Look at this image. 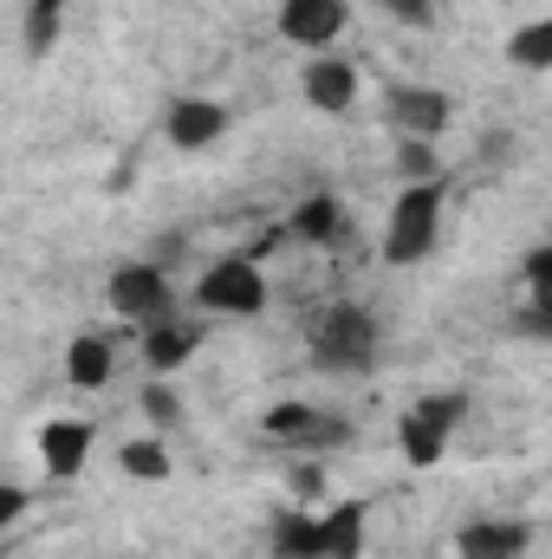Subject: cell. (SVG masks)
Returning <instances> with one entry per match:
<instances>
[{
  "label": "cell",
  "mask_w": 552,
  "mask_h": 559,
  "mask_svg": "<svg viewBox=\"0 0 552 559\" xmlns=\"http://www.w3.org/2000/svg\"><path fill=\"white\" fill-rule=\"evenodd\" d=\"M305 352H312V365H319L325 378H371L377 358H384V325H377L371 306L338 299V306H325L319 325L305 332Z\"/></svg>",
  "instance_id": "cell-1"
},
{
  "label": "cell",
  "mask_w": 552,
  "mask_h": 559,
  "mask_svg": "<svg viewBox=\"0 0 552 559\" xmlns=\"http://www.w3.org/2000/svg\"><path fill=\"white\" fill-rule=\"evenodd\" d=\"M442 215H448V182H397V202L384 215V261L391 267L429 261L442 241Z\"/></svg>",
  "instance_id": "cell-2"
},
{
  "label": "cell",
  "mask_w": 552,
  "mask_h": 559,
  "mask_svg": "<svg viewBox=\"0 0 552 559\" xmlns=\"http://www.w3.org/2000/svg\"><path fill=\"white\" fill-rule=\"evenodd\" d=\"M195 312H208V319H261L267 312V267L254 261V254H221V261H208L202 280H195Z\"/></svg>",
  "instance_id": "cell-3"
},
{
  "label": "cell",
  "mask_w": 552,
  "mask_h": 559,
  "mask_svg": "<svg viewBox=\"0 0 552 559\" xmlns=\"http://www.w3.org/2000/svg\"><path fill=\"white\" fill-rule=\"evenodd\" d=\"M105 299H111V312L143 332V325H156V319H169V312H182V299H176V280L163 274L156 261H124L111 286H105Z\"/></svg>",
  "instance_id": "cell-4"
},
{
  "label": "cell",
  "mask_w": 552,
  "mask_h": 559,
  "mask_svg": "<svg viewBox=\"0 0 552 559\" xmlns=\"http://www.w3.org/2000/svg\"><path fill=\"white\" fill-rule=\"evenodd\" d=\"M384 124L391 138H422V143H442V131L455 124V98L442 85H384Z\"/></svg>",
  "instance_id": "cell-5"
},
{
  "label": "cell",
  "mask_w": 552,
  "mask_h": 559,
  "mask_svg": "<svg viewBox=\"0 0 552 559\" xmlns=\"http://www.w3.org/2000/svg\"><path fill=\"white\" fill-rule=\"evenodd\" d=\"M261 429L274 436L279 449H292V455H319V449H338V442H351V423L345 417H325V411H312V404H299V397H286L274 404Z\"/></svg>",
  "instance_id": "cell-6"
},
{
  "label": "cell",
  "mask_w": 552,
  "mask_h": 559,
  "mask_svg": "<svg viewBox=\"0 0 552 559\" xmlns=\"http://www.w3.org/2000/svg\"><path fill=\"white\" fill-rule=\"evenodd\" d=\"M274 26L279 39L299 46V52H332L345 39V26H351V7L345 0H279Z\"/></svg>",
  "instance_id": "cell-7"
},
{
  "label": "cell",
  "mask_w": 552,
  "mask_h": 559,
  "mask_svg": "<svg viewBox=\"0 0 552 559\" xmlns=\"http://www.w3.org/2000/svg\"><path fill=\"white\" fill-rule=\"evenodd\" d=\"M33 449H39V468H46L52 481H72V475H85V462H92V449H98V429L85 417H46L39 436H33Z\"/></svg>",
  "instance_id": "cell-8"
},
{
  "label": "cell",
  "mask_w": 552,
  "mask_h": 559,
  "mask_svg": "<svg viewBox=\"0 0 552 559\" xmlns=\"http://www.w3.org/2000/svg\"><path fill=\"white\" fill-rule=\"evenodd\" d=\"M202 319H189V312H169V319H156V325H143L137 332V352L143 365H149V378H176L195 352H202Z\"/></svg>",
  "instance_id": "cell-9"
},
{
  "label": "cell",
  "mask_w": 552,
  "mask_h": 559,
  "mask_svg": "<svg viewBox=\"0 0 552 559\" xmlns=\"http://www.w3.org/2000/svg\"><path fill=\"white\" fill-rule=\"evenodd\" d=\"M299 92H305V105H312V111L345 118V111L358 105L364 79H358V66H351V59H338V52H312V59H305V72H299Z\"/></svg>",
  "instance_id": "cell-10"
},
{
  "label": "cell",
  "mask_w": 552,
  "mask_h": 559,
  "mask_svg": "<svg viewBox=\"0 0 552 559\" xmlns=\"http://www.w3.org/2000/svg\"><path fill=\"white\" fill-rule=\"evenodd\" d=\"M228 124H235V111L221 98H202V92H189V98H176L163 111V138L176 150H208V143L228 138Z\"/></svg>",
  "instance_id": "cell-11"
},
{
  "label": "cell",
  "mask_w": 552,
  "mask_h": 559,
  "mask_svg": "<svg viewBox=\"0 0 552 559\" xmlns=\"http://www.w3.org/2000/svg\"><path fill=\"white\" fill-rule=\"evenodd\" d=\"M527 547H533L527 521L488 514V521H461L455 527V559H527Z\"/></svg>",
  "instance_id": "cell-12"
},
{
  "label": "cell",
  "mask_w": 552,
  "mask_h": 559,
  "mask_svg": "<svg viewBox=\"0 0 552 559\" xmlns=\"http://www.w3.org/2000/svg\"><path fill=\"white\" fill-rule=\"evenodd\" d=\"M111 371H118V345H111V332H72V345H65V384L72 391H105L111 384Z\"/></svg>",
  "instance_id": "cell-13"
},
{
  "label": "cell",
  "mask_w": 552,
  "mask_h": 559,
  "mask_svg": "<svg viewBox=\"0 0 552 559\" xmlns=\"http://www.w3.org/2000/svg\"><path fill=\"white\" fill-rule=\"evenodd\" d=\"M286 235L299 241V248H332L338 235H345V202L338 195H305V202H292V215H286Z\"/></svg>",
  "instance_id": "cell-14"
},
{
  "label": "cell",
  "mask_w": 552,
  "mask_h": 559,
  "mask_svg": "<svg viewBox=\"0 0 552 559\" xmlns=\"http://www.w3.org/2000/svg\"><path fill=\"white\" fill-rule=\"evenodd\" d=\"M364 521H371L364 501L325 508V514H319V559H364Z\"/></svg>",
  "instance_id": "cell-15"
},
{
  "label": "cell",
  "mask_w": 552,
  "mask_h": 559,
  "mask_svg": "<svg viewBox=\"0 0 552 559\" xmlns=\"http://www.w3.org/2000/svg\"><path fill=\"white\" fill-rule=\"evenodd\" d=\"M267 554L274 559H319V514H305L299 501L279 508L274 527H267Z\"/></svg>",
  "instance_id": "cell-16"
},
{
  "label": "cell",
  "mask_w": 552,
  "mask_h": 559,
  "mask_svg": "<svg viewBox=\"0 0 552 559\" xmlns=\"http://www.w3.org/2000/svg\"><path fill=\"white\" fill-rule=\"evenodd\" d=\"M118 468L143 481V488H163L169 475H176V455H169V442L163 436H131V442H118Z\"/></svg>",
  "instance_id": "cell-17"
},
{
  "label": "cell",
  "mask_w": 552,
  "mask_h": 559,
  "mask_svg": "<svg viewBox=\"0 0 552 559\" xmlns=\"http://www.w3.org/2000/svg\"><path fill=\"white\" fill-rule=\"evenodd\" d=\"M65 13H72V0H26L20 52H26V59H46V52L59 46V33H65Z\"/></svg>",
  "instance_id": "cell-18"
},
{
  "label": "cell",
  "mask_w": 552,
  "mask_h": 559,
  "mask_svg": "<svg viewBox=\"0 0 552 559\" xmlns=\"http://www.w3.org/2000/svg\"><path fill=\"white\" fill-rule=\"evenodd\" d=\"M501 52H507L514 72H552V20H527V26H514V33L501 39Z\"/></svg>",
  "instance_id": "cell-19"
},
{
  "label": "cell",
  "mask_w": 552,
  "mask_h": 559,
  "mask_svg": "<svg viewBox=\"0 0 552 559\" xmlns=\"http://www.w3.org/2000/svg\"><path fill=\"white\" fill-rule=\"evenodd\" d=\"M137 411H143V423H149V436H176V429L189 423V404L176 397V384H169V378H149V384H143Z\"/></svg>",
  "instance_id": "cell-20"
},
{
  "label": "cell",
  "mask_w": 552,
  "mask_h": 559,
  "mask_svg": "<svg viewBox=\"0 0 552 559\" xmlns=\"http://www.w3.org/2000/svg\"><path fill=\"white\" fill-rule=\"evenodd\" d=\"M397 449H404V462H410V468H442V462H448V436H435L416 411L397 417Z\"/></svg>",
  "instance_id": "cell-21"
},
{
  "label": "cell",
  "mask_w": 552,
  "mask_h": 559,
  "mask_svg": "<svg viewBox=\"0 0 552 559\" xmlns=\"http://www.w3.org/2000/svg\"><path fill=\"white\" fill-rule=\"evenodd\" d=\"M391 169H397V182H448V163H442V150H435V143H422V138H397Z\"/></svg>",
  "instance_id": "cell-22"
},
{
  "label": "cell",
  "mask_w": 552,
  "mask_h": 559,
  "mask_svg": "<svg viewBox=\"0 0 552 559\" xmlns=\"http://www.w3.org/2000/svg\"><path fill=\"white\" fill-rule=\"evenodd\" d=\"M410 411L429 423L435 436H448V442H455V429H461V417H468V391H429V397H416Z\"/></svg>",
  "instance_id": "cell-23"
},
{
  "label": "cell",
  "mask_w": 552,
  "mask_h": 559,
  "mask_svg": "<svg viewBox=\"0 0 552 559\" xmlns=\"http://www.w3.org/2000/svg\"><path fill=\"white\" fill-rule=\"evenodd\" d=\"M520 280H527V299L533 306H552V248H527V261H520Z\"/></svg>",
  "instance_id": "cell-24"
},
{
  "label": "cell",
  "mask_w": 552,
  "mask_h": 559,
  "mask_svg": "<svg viewBox=\"0 0 552 559\" xmlns=\"http://www.w3.org/2000/svg\"><path fill=\"white\" fill-rule=\"evenodd\" d=\"M384 7H391V20H397V26H410V33L442 26V0H384Z\"/></svg>",
  "instance_id": "cell-25"
},
{
  "label": "cell",
  "mask_w": 552,
  "mask_h": 559,
  "mask_svg": "<svg viewBox=\"0 0 552 559\" xmlns=\"http://www.w3.org/2000/svg\"><path fill=\"white\" fill-rule=\"evenodd\" d=\"M286 488H292V501L305 508V501H319V495H325V468L299 455V462H292V475H286Z\"/></svg>",
  "instance_id": "cell-26"
},
{
  "label": "cell",
  "mask_w": 552,
  "mask_h": 559,
  "mask_svg": "<svg viewBox=\"0 0 552 559\" xmlns=\"http://www.w3.org/2000/svg\"><path fill=\"white\" fill-rule=\"evenodd\" d=\"M33 514V488H13V481H0V534L13 527V521H26Z\"/></svg>",
  "instance_id": "cell-27"
}]
</instances>
